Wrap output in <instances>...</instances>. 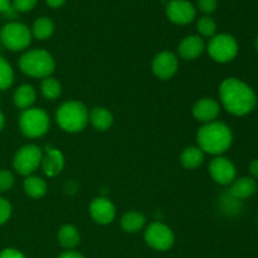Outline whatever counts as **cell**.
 I'll return each mask as SVG.
<instances>
[{
  "label": "cell",
  "mask_w": 258,
  "mask_h": 258,
  "mask_svg": "<svg viewBox=\"0 0 258 258\" xmlns=\"http://www.w3.org/2000/svg\"><path fill=\"white\" fill-rule=\"evenodd\" d=\"M219 97L223 107L234 116L251 112L257 103L253 90L238 78H227L221 83Z\"/></svg>",
  "instance_id": "1"
},
{
  "label": "cell",
  "mask_w": 258,
  "mask_h": 258,
  "mask_svg": "<svg viewBox=\"0 0 258 258\" xmlns=\"http://www.w3.org/2000/svg\"><path fill=\"white\" fill-rule=\"evenodd\" d=\"M232 141H233V135L231 128L226 123L219 121L204 123L197 134L198 148L203 153L211 155L221 156L231 148Z\"/></svg>",
  "instance_id": "2"
},
{
  "label": "cell",
  "mask_w": 258,
  "mask_h": 258,
  "mask_svg": "<svg viewBox=\"0 0 258 258\" xmlns=\"http://www.w3.org/2000/svg\"><path fill=\"white\" fill-rule=\"evenodd\" d=\"M19 68L24 75L33 78L50 77L55 70L54 58L44 49L27 50L19 58Z\"/></svg>",
  "instance_id": "3"
},
{
  "label": "cell",
  "mask_w": 258,
  "mask_h": 258,
  "mask_svg": "<svg viewBox=\"0 0 258 258\" xmlns=\"http://www.w3.org/2000/svg\"><path fill=\"white\" fill-rule=\"evenodd\" d=\"M55 121L66 133H80L88 123V110L80 101H68L58 107Z\"/></svg>",
  "instance_id": "4"
},
{
  "label": "cell",
  "mask_w": 258,
  "mask_h": 258,
  "mask_svg": "<svg viewBox=\"0 0 258 258\" xmlns=\"http://www.w3.org/2000/svg\"><path fill=\"white\" fill-rule=\"evenodd\" d=\"M50 120L43 108L30 107L24 110L19 116V128L28 139H38L48 133Z\"/></svg>",
  "instance_id": "5"
},
{
  "label": "cell",
  "mask_w": 258,
  "mask_h": 258,
  "mask_svg": "<svg viewBox=\"0 0 258 258\" xmlns=\"http://www.w3.org/2000/svg\"><path fill=\"white\" fill-rule=\"evenodd\" d=\"M32 30L19 22H10L0 29V43L12 52H20L32 43Z\"/></svg>",
  "instance_id": "6"
},
{
  "label": "cell",
  "mask_w": 258,
  "mask_h": 258,
  "mask_svg": "<svg viewBox=\"0 0 258 258\" xmlns=\"http://www.w3.org/2000/svg\"><path fill=\"white\" fill-rule=\"evenodd\" d=\"M209 55L218 63H228L233 60L238 54V43L231 34L222 33L211 38L207 45Z\"/></svg>",
  "instance_id": "7"
},
{
  "label": "cell",
  "mask_w": 258,
  "mask_h": 258,
  "mask_svg": "<svg viewBox=\"0 0 258 258\" xmlns=\"http://www.w3.org/2000/svg\"><path fill=\"white\" fill-rule=\"evenodd\" d=\"M43 151L34 144H28L17 151L13 159V166L20 175L29 176L38 170L42 164Z\"/></svg>",
  "instance_id": "8"
},
{
  "label": "cell",
  "mask_w": 258,
  "mask_h": 258,
  "mask_svg": "<svg viewBox=\"0 0 258 258\" xmlns=\"http://www.w3.org/2000/svg\"><path fill=\"white\" fill-rule=\"evenodd\" d=\"M146 244L155 251H168L175 242L171 228L161 222H153L145 228L144 233Z\"/></svg>",
  "instance_id": "9"
},
{
  "label": "cell",
  "mask_w": 258,
  "mask_h": 258,
  "mask_svg": "<svg viewBox=\"0 0 258 258\" xmlns=\"http://www.w3.org/2000/svg\"><path fill=\"white\" fill-rule=\"evenodd\" d=\"M166 17L171 23L186 25L197 17V9L188 0H171L166 5Z\"/></svg>",
  "instance_id": "10"
},
{
  "label": "cell",
  "mask_w": 258,
  "mask_h": 258,
  "mask_svg": "<svg viewBox=\"0 0 258 258\" xmlns=\"http://www.w3.org/2000/svg\"><path fill=\"white\" fill-rule=\"evenodd\" d=\"M179 67V60L174 53L169 52V50H164V52L158 53L154 57L153 64H151V70L153 73L159 78V80H170L174 75L176 73Z\"/></svg>",
  "instance_id": "11"
},
{
  "label": "cell",
  "mask_w": 258,
  "mask_h": 258,
  "mask_svg": "<svg viewBox=\"0 0 258 258\" xmlns=\"http://www.w3.org/2000/svg\"><path fill=\"white\" fill-rule=\"evenodd\" d=\"M209 174L216 183L229 185L236 179V166L223 156H216L209 164Z\"/></svg>",
  "instance_id": "12"
},
{
  "label": "cell",
  "mask_w": 258,
  "mask_h": 258,
  "mask_svg": "<svg viewBox=\"0 0 258 258\" xmlns=\"http://www.w3.org/2000/svg\"><path fill=\"white\" fill-rule=\"evenodd\" d=\"M90 214L96 223L106 226L115 219L116 208L107 198H96L90 204Z\"/></svg>",
  "instance_id": "13"
},
{
  "label": "cell",
  "mask_w": 258,
  "mask_h": 258,
  "mask_svg": "<svg viewBox=\"0 0 258 258\" xmlns=\"http://www.w3.org/2000/svg\"><path fill=\"white\" fill-rule=\"evenodd\" d=\"M219 112H221V106L214 98L211 97L201 98L193 106V116L199 122H213L219 116Z\"/></svg>",
  "instance_id": "14"
},
{
  "label": "cell",
  "mask_w": 258,
  "mask_h": 258,
  "mask_svg": "<svg viewBox=\"0 0 258 258\" xmlns=\"http://www.w3.org/2000/svg\"><path fill=\"white\" fill-rule=\"evenodd\" d=\"M40 166L48 178H54L59 175L64 168V156L62 151L58 149H47L45 154H43Z\"/></svg>",
  "instance_id": "15"
},
{
  "label": "cell",
  "mask_w": 258,
  "mask_h": 258,
  "mask_svg": "<svg viewBox=\"0 0 258 258\" xmlns=\"http://www.w3.org/2000/svg\"><path fill=\"white\" fill-rule=\"evenodd\" d=\"M206 44L201 35H189L180 42L178 47L179 55L183 59L194 60L203 54Z\"/></svg>",
  "instance_id": "16"
},
{
  "label": "cell",
  "mask_w": 258,
  "mask_h": 258,
  "mask_svg": "<svg viewBox=\"0 0 258 258\" xmlns=\"http://www.w3.org/2000/svg\"><path fill=\"white\" fill-rule=\"evenodd\" d=\"M257 190V184L254 179L243 176V178L234 179L233 183L231 184L228 194L236 199H246L253 196Z\"/></svg>",
  "instance_id": "17"
},
{
  "label": "cell",
  "mask_w": 258,
  "mask_h": 258,
  "mask_svg": "<svg viewBox=\"0 0 258 258\" xmlns=\"http://www.w3.org/2000/svg\"><path fill=\"white\" fill-rule=\"evenodd\" d=\"M35 98H37V92H35V88L32 85H25L19 86L17 90L14 91V95H13V102L20 110H28L33 106V103L35 102Z\"/></svg>",
  "instance_id": "18"
},
{
  "label": "cell",
  "mask_w": 258,
  "mask_h": 258,
  "mask_svg": "<svg viewBox=\"0 0 258 258\" xmlns=\"http://www.w3.org/2000/svg\"><path fill=\"white\" fill-rule=\"evenodd\" d=\"M88 121L97 131H106L112 126L113 116L107 108L93 107L88 112Z\"/></svg>",
  "instance_id": "19"
},
{
  "label": "cell",
  "mask_w": 258,
  "mask_h": 258,
  "mask_svg": "<svg viewBox=\"0 0 258 258\" xmlns=\"http://www.w3.org/2000/svg\"><path fill=\"white\" fill-rule=\"evenodd\" d=\"M146 218L143 213L136 211L127 212L121 218V228L126 233H138L141 229L145 228Z\"/></svg>",
  "instance_id": "20"
},
{
  "label": "cell",
  "mask_w": 258,
  "mask_h": 258,
  "mask_svg": "<svg viewBox=\"0 0 258 258\" xmlns=\"http://www.w3.org/2000/svg\"><path fill=\"white\" fill-rule=\"evenodd\" d=\"M81 236L78 229L72 224H64L58 232V242L63 248L73 249L80 244Z\"/></svg>",
  "instance_id": "21"
},
{
  "label": "cell",
  "mask_w": 258,
  "mask_h": 258,
  "mask_svg": "<svg viewBox=\"0 0 258 258\" xmlns=\"http://www.w3.org/2000/svg\"><path fill=\"white\" fill-rule=\"evenodd\" d=\"M204 161V153L198 146H188L180 155V163L185 169L193 170L201 166Z\"/></svg>",
  "instance_id": "22"
},
{
  "label": "cell",
  "mask_w": 258,
  "mask_h": 258,
  "mask_svg": "<svg viewBox=\"0 0 258 258\" xmlns=\"http://www.w3.org/2000/svg\"><path fill=\"white\" fill-rule=\"evenodd\" d=\"M24 191L27 196H29L33 199H40L47 193V183L39 176L29 175L23 183Z\"/></svg>",
  "instance_id": "23"
},
{
  "label": "cell",
  "mask_w": 258,
  "mask_h": 258,
  "mask_svg": "<svg viewBox=\"0 0 258 258\" xmlns=\"http://www.w3.org/2000/svg\"><path fill=\"white\" fill-rule=\"evenodd\" d=\"M30 30H32V35L35 39L45 40L52 37L53 33H54V23L50 18L40 17L33 23V28Z\"/></svg>",
  "instance_id": "24"
},
{
  "label": "cell",
  "mask_w": 258,
  "mask_h": 258,
  "mask_svg": "<svg viewBox=\"0 0 258 258\" xmlns=\"http://www.w3.org/2000/svg\"><path fill=\"white\" fill-rule=\"evenodd\" d=\"M40 92H42L43 97L47 100H57L62 93V86L58 82V80L53 77H47L42 80L40 83Z\"/></svg>",
  "instance_id": "25"
},
{
  "label": "cell",
  "mask_w": 258,
  "mask_h": 258,
  "mask_svg": "<svg viewBox=\"0 0 258 258\" xmlns=\"http://www.w3.org/2000/svg\"><path fill=\"white\" fill-rule=\"evenodd\" d=\"M14 82V71L12 66L0 55V90H8Z\"/></svg>",
  "instance_id": "26"
},
{
  "label": "cell",
  "mask_w": 258,
  "mask_h": 258,
  "mask_svg": "<svg viewBox=\"0 0 258 258\" xmlns=\"http://www.w3.org/2000/svg\"><path fill=\"white\" fill-rule=\"evenodd\" d=\"M197 29L202 38H212L216 35L217 24L213 18H211L209 15H204V17L199 18L198 23H197Z\"/></svg>",
  "instance_id": "27"
},
{
  "label": "cell",
  "mask_w": 258,
  "mask_h": 258,
  "mask_svg": "<svg viewBox=\"0 0 258 258\" xmlns=\"http://www.w3.org/2000/svg\"><path fill=\"white\" fill-rule=\"evenodd\" d=\"M15 178L10 170H0V193H7L14 185Z\"/></svg>",
  "instance_id": "28"
},
{
  "label": "cell",
  "mask_w": 258,
  "mask_h": 258,
  "mask_svg": "<svg viewBox=\"0 0 258 258\" xmlns=\"http://www.w3.org/2000/svg\"><path fill=\"white\" fill-rule=\"evenodd\" d=\"M38 0H13L12 5L15 12H30L37 5Z\"/></svg>",
  "instance_id": "29"
},
{
  "label": "cell",
  "mask_w": 258,
  "mask_h": 258,
  "mask_svg": "<svg viewBox=\"0 0 258 258\" xmlns=\"http://www.w3.org/2000/svg\"><path fill=\"white\" fill-rule=\"evenodd\" d=\"M12 204L7 199L0 197V226L9 221L10 216H12Z\"/></svg>",
  "instance_id": "30"
},
{
  "label": "cell",
  "mask_w": 258,
  "mask_h": 258,
  "mask_svg": "<svg viewBox=\"0 0 258 258\" xmlns=\"http://www.w3.org/2000/svg\"><path fill=\"white\" fill-rule=\"evenodd\" d=\"M198 8L204 14H212L217 9V0H198Z\"/></svg>",
  "instance_id": "31"
},
{
  "label": "cell",
  "mask_w": 258,
  "mask_h": 258,
  "mask_svg": "<svg viewBox=\"0 0 258 258\" xmlns=\"http://www.w3.org/2000/svg\"><path fill=\"white\" fill-rule=\"evenodd\" d=\"M0 258H25V256L15 248H5L0 252Z\"/></svg>",
  "instance_id": "32"
},
{
  "label": "cell",
  "mask_w": 258,
  "mask_h": 258,
  "mask_svg": "<svg viewBox=\"0 0 258 258\" xmlns=\"http://www.w3.org/2000/svg\"><path fill=\"white\" fill-rule=\"evenodd\" d=\"M12 12H15L13 9V5L10 0H0V14H10Z\"/></svg>",
  "instance_id": "33"
},
{
  "label": "cell",
  "mask_w": 258,
  "mask_h": 258,
  "mask_svg": "<svg viewBox=\"0 0 258 258\" xmlns=\"http://www.w3.org/2000/svg\"><path fill=\"white\" fill-rule=\"evenodd\" d=\"M58 258H85V256L77 251H71V249H68V251L60 253Z\"/></svg>",
  "instance_id": "34"
},
{
  "label": "cell",
  "mask_w": 258,
  "mask_h": 258,
  "mask_svg": "<svg viewBox=\"0 0 258 258\" xmlns=\"http://www.w3.org/2000/svg\"><path fill=\"white\" fill-rule=\"evenodd\" d=\"M249 173H251L254 178L258 179V159H256V160H253L249 164Z\"/></svg>",
  "instance_id": "35"
},
{
  "label": "cell",
  "mask_w": 258,
  "mask_h": 258,
  "mask_svg": "<svg viewBox=\"0 0 258 258\" xmlns=\"http://www.w3.org/2000/svg\"><path fill=\"white\" fill-rule=\"evenodd\" d=\"M48 4V7L50 8H60L62 5H64V3L67 2V0H45Z\"/></svg>",
  "instance_id": "36"
},
{
  "label": "cell",
  "mask_w": 258,
  "mask_h": 258,
  "mask_svg": "<svg viewBox=\"0 0 258 258\" xmlns=\"http://www.w3.org/2000/svg\"><path fill=\"white\" fill-rule=\"evenodd\" d=\"M4 125H5V117H4V115H3L2 111H0V131L4 128Z\"/></svg>",
  "instance_id": "37"
},
{
  "label": "cell",
  "mask_w": 258,
  "mask_h": 258,
  "mask_svg": "<svg viewBox=\"0 0 258 258\" xmlns=\"http://www.w3.org/2000/svg\"><path fill=\"white\" fill-rule=\"evenodd\" d=\"M254 45H256V49L258 50V37H257V39H256V42H254Z\"/></svg>",
  "instance_id": "38"
},
{
  "label": "cell",
  "mask_w": 258,
  "mask_h": 258,
  "mask_svg": "<svg viewBox=\"0 0 258 258\" xmlns=\"http://www.w3.org/2000/svg\"><path fill=\"white\" fill-rule=\"evenodd\" d=\"M2 47L3 45H2V43H0V52H2Z\"/></svg>",
  "instance_id": "39"
}]
</instances>
